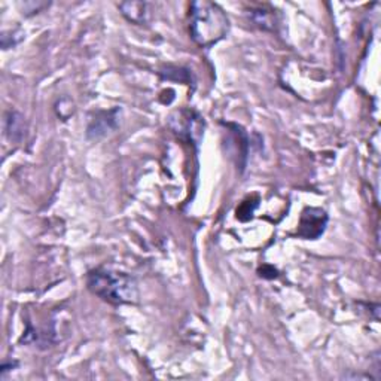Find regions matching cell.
<instances>
[{"label": "cell", "instance_id": "6da1fadb", "mask_svg": "<svg viewBox=\"0 0 381 381\" xmlns=\"http://www.w3.org/2000/svg\"><path fill=\"white\" fill-rule=\"evenodd\" d=\"M86 288L112 305L137 304L139 289L135 277L112 268H94L86 274Z\"/></svg>", "mask_w": 381, "mask_h": 381}, {"label": "cell", "instance_id": "5b68a950", "mask_svg": "<svg viewBox=\"0 0 381 381\" xmlns=\"http://www.w3.org/2000/svg\"><path fill=\"white\" fill-rule=\"evenodd\" d=\"M5 135L12 142H20L24 137V121L17 112H8L5 116Z\"/></svg>", "mask_w": 381, "mask_h": 381}, {"label": "cell", "instance_id": "3957f363", "mask_svg": "<svg viewBox=\"0 0 381 381\" xmlns=\"http://www.w3.org/2000/svg\"><path fill=\"white\" fill-rule=\"evenodd\" d=\"M328 222L326 212L322 209L307 207L302 212L301 222L298 228V236L307 240H316L324 234Z\"/></svg>", "mask_w": 381, "mask_h": 381}, {"label": "cell", "instance_id": "8992f818", "mask_svg": "<svg viewBox=\"0 0 381 381\" xmlns=\"http://www.w3.org/2000/svg\"><path fill=\"white\" fill-rule=\"evenodd\" d=\"M252 17L256 25H259L263 30H274L275 27V18L273 16V12H266V11H255L252 12Z\"/></svg>", "mask_w": 381, "mask_h": 381}, {"label": "cell", "instance_id": "7a4b0ae2", "mask_svg": "<svg viewBox=\"0 0 381 381\" xmlns=\"http://www.w3.org/2000/svg\"><path fill=\"white\" fill-rule=\"evenodd\" d=\"M189 30L198 47L209 48L228 35L229 18L219 5L200 0L190 5Z\"/></svg>", "mask_w": 381, "mask_h": 381}, {"label": "cell", "instance_id": "277c9868", "mask_svg": "<svg viewBox=\"0 0 381 381\" xmlns=\"http://www.w3.org/2000/svg\"><path fill=\"white\" fill-rule=\"evenodd\" d=\"M118 8L130 23L143 24L148 18V4L144 2H124L120 4Z\"/></svg>", "mask_w": 381, "mask_h": 381}]
</instances>
